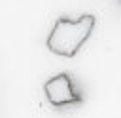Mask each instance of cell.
<instances>
[{
	"instance_id": "obj_2",
	"label": "cell",
	"mask_w": 121,
	"mask_h": 118,
	"mask_svg": "<svg viewBox=\"0 0 121 118\" xmlns=\"http://www.w3.org/2000/svg\"><path fill=\"white\" fill-rule=\"evenodd\" d=\"M45 97L53 107H66L74 103H81V95L78 93L72 76L66 72H60L53 78H49L43 86Z\"/></svg>"
},
{
	"instance_id": "obj_1",
	"label": "cell",
	"mask_w": 121,
	"mask_h": 118,
	"mask_svg": "<svg viewBox=\"0 0 121 118\" xmlns=\"http://www.w3.org/2000/svg\"><path fill=\"white\" fill-rule=\"evenodd\" d=\"M95 15L85 13L78 21H72L68 17H59L49 32L47 48L60 57H74L79 48L87 42L95 29Z\"/></svg>"
}]
</instances>
